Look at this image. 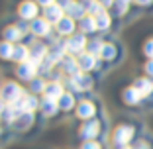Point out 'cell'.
Returning a JSON list of instances; mask_svg holds the SVG:
<instances>
[{"label": "cell", "mask_w": 153, "mask_h": 149, "mask_svg": "<svg viewBox=\"0 0 153 149\" xmlns=\"http://www.w3.org/2000/svg\"><path fill=\"white\" fill-rule=\"evenodd\" d=\"M134 137H135V128L130 126V124H120L112 133V145L116 149L126 147L134 141Z\"/></svg>", "instance_id": "obj_1"}, {"label": "cell", "mask_w": 153, "mask_h": 149, "mask_svg": "<svg viewBox=\"0 0 153 149\" xmlns=\"http://www.w3.org/2000/svg\"><path fill=\"white\" fill-rule=\"evenodd\" d=\"M0 96H2V100L4 102H10V104H16L20 98H22V88H20L16 82H6L4 86H2V92H0Z\"/></svg>", "instance_id": "obj_2"}, {"label": "cell", "mask_w": 153, "mask_h": 149, "mask_svg": "<svg viewBox=\"0 0 153 149\" xmlns=\"http://www.w3.org/2000/svg\"><path fill=\"white\" fill-rule=\"evenodd\" d=\"M98 133H100V122L98 120H88V122H85L82 128H81V131H79V136L85 141H92L94 137H98Z\"/></svg>", "instance_id": "obj_3"}, {"label": "cell", "mask_w": 153, "mask_h": 149, "mask_svg": "<svg viewBox=\"0 0 153 149\" xmlns=\"http://www.w3.org/2000/svg\"><path fill=\"white\" fill-rule=\"evenodd\" d=\"M88 45L86 43V37L85 33H75V36H71V39L67 41V51H71V53H82V49Z\"/></svg>", "instance_id": "obj_4"}, {"label": "cell", "mask_w": 153, "mask_h": 149, "mask_svg": "<svg viewBox=\"0 0 153 149\" xmlns=\"http://www.w3.org/2000/svg\"><path fill=\"white\" fill-rule=\"evenodd\" d=\"M96 114V106L90 100H82L79 106H76V116L81 118V120H92Z\"/></svg>", "instance_id": "obj_5"}, {"label": "cell", "mask_w": 153, "mask_h": 149, "mask_svg": "<svg viewBox=\"0 0 153 149\" xmlns=\"http://www.w3.org/2000/svg\"><path fill=\"white\" fill-rule=\"evenodd\" d=\"M134 86L140 90V94L143 96V98H149V96L153 94V79H149V77H140V79H135Z\"/></svg>", "instance_id": "obj_6"}, {"label": "cell", "mask_w": 153, "mask_h": 149, "mask_svg": "<svg viewBox=\"0 0 153 149\" xmlns=\"http://www.w3.org/2000/svg\"><path fill=\"white\" fill-rule=\"evenodd\" d=\"M69 85H71L75 90H88L90 86H92V79H90L88 75H82V73H79V75L71 77V82H69Z\"/></svg>", "instance_id": "obj_7"}, {"label": "cell", "mask_w": 153, "mask_h": 149, "mask_svg": "<svg viewBox=\"0 0 153 149\" xmlns=\"http://www.w3.org/2000/svg\"><path fill=\"white\" fill-rule=\"evenodd\" d=\"M37 67H39V65L33 63L32 59H30V61H26V63H20V67H18V77H20V79H26V81H30V79H33V75H36Z\"/></svg>", "instance_id": "obj_8"}, {"label": "cell", "mask_w": 153, "mask_h": 149, "mask_svg": "<svg viewBox=\"0 0 153 149\" xmlns=\"http://www.w3.org/2000/svg\"><path fill=\"white\" fill-rule=\"evenodd\" d=\"M122 98H124V102H126V104H130V106H137V104L143 100V96H141L140 90H137V88L131 85V86H128L126 90H124Z\"/></svg>", "instance_id": "obj_9"}, {"label": "cell", "mask_w": 153, "mask_h": 149, "mask_svg": "<svg viewBox=\"0 0 153 149\" xmlns=\"http://www.w3.org/2000/svg\"><path fill=\"white\" fill-rule=\"evenodd\" d=\"M63 18H65L63 16V8H61L59 4H53V6H47V8H45V20H47V22L59 24Z\"/></svg>", "instance_id": "obj_10"}, {"label": "cell", "mask_w": 153, "mask_h": 149, "mask_svg": "<svg viewBox=\"0 0 153 149\" xmlns=\"http://www.w3.org/2000/svg\"><path fill=\"white\" fill-rule=\"evenodd\" d=\"M76 61H79L81 71H92L96 67V63H98V57H94V55H90V53H81V57L76 59Z\"/></svg>", "instance_id": "obj_11"}, {"label": "cell", "mask_w": 153, "mask_h": 149, "mask_svg": "<svg viewBox=\"0 0 153 149\" xmlns=\"http://www.w3.org/2000/svg\"><path fill=\"white\" fill-rule=\"evenodd\" d=\"M18 12H20V16L26 18V20H36L37 6H36V2H22L20 8H18Z\"/></svg>", "instance_id": "obj_12"}, {"label": "cell", "mask_w": 153, "mask_h": 149, "mask_svg": "<svg viewBox=\"0 0 153 149\" xmlns=\"http://www.w3.org/2000/svg\"><path fill=\"white\" fill-rule=\"evenodd\" d=\"M30 27H32V32L36 33V36H47V33H49V22H47V20L36 18Z\"/></svg>", "instance_id": "obj_13"}, {"label": "cell", "mask_w": 153, "mask_h": 149, "mask_svg": "<svg viewBox=\"0 0 153 149\" xmlns=\"http://www.w3.org/2000/svg\"><path fill=\"white\" fill-rule=\"evenodd\" d=\"M57 32L61 33V36H71L73 32H75V20L73 18H63L61 22L57 24Z\"/></svg>", "instance_id": "obj_14"}, {"label": "cell", "mask_w": 153, "mask_h": 149, "mask_svg": "<svg viewBox=\"0 0 153 149\" xmlns=\"http://www.w3.org/2000/svg\"><path fill=\"white\" fill-rule=\"evenodd\" d=\"M67 14L73 20H82L86 16V6H82L81 2H73V6L67 10Z\"/></svg>", "instance_id": "obj_15"}, {"label": "cell", "mask_w": 153, "mask_h": 149, "mask_svg": "<svg viewBox=\"0 0 153 149\" xmlns=\"http://www.w3.org/2000/svg\"><path fill=\"white\" fill-rule=\"evenodd\" d=\"M63 67H65V73L71 75V77H75V75L82 73L81 67H79V61H75L73 57H63Z\"/></svg>", "instance_id": "obj_16"}, {"label": "cell", "mask_w": 153, "mask_h": 149, "mask_svg": "<svg viewBox=\"0 0 153 149\" xmlns=\"http://www.w3.org/2000/svg\"><path fill=\"white\" fill-rule=\"evenodd\" d=\"M14 61H18V63H26L27 59H30V49L24 45H16L14 47V55H12Z\"/></svg>", "instance_id": "obj_17"}, {"label": "cell", "mask_w": 153, "mask_h": 149, "mask_svg": "<svg viewBox=\"0 0 153 149\" xmlns=\"http://www.w3.org/2000/svg\"><path fill=\"white\" fill-rule=\"evenodd\" d=\"M45 94H47V98L57 100V98H61L65 92H63V88H61V85L53 82V85H47V86H45Z\"/></svg>", "instance_id": "obj_18"}, {"label": "cell", "mask_w": 153, "mask_h": 149, "mask_svg": "<svg viewBox=\"0 0 153 149\" xmlns=\"http://www.w3.org/2000/svg\"><path fill=\"white\" fill-rule=\"evenodd\" d=\"M98 27H96V20L92 16H85L81 20V32L82 33H90V32H96Z\"/></svg>", "instance_id": "obj_19"}, {"label": "cell", "mask_w": 153, "mask_h": 149, "mask_svg": "<svg viewBox=\"0 0 153 149\" xmlns=\"http://www.w3.org/2000/svg\"><path fill=\"white\" fill-rule=\"evenodd\" d=\"M118 55V49L114 43H104V49L102 53H100V59H104V61H112V59H116Z\"/></svg>", "instance_id": "obj_20"}, {"label": "cell", "mask_w": 153, "mask_h": 149, "mask_svg": "<svg viewBox=\"0 0 153 149\" xmlns=\"http://www.w3.org/2000/svg\"><path fill=\"white\" fill-rule=\"evenodd\" d=\"M57 108H59V104H57V100L45 98L43 102H41V110H43V114H45V116H53V114L57 112Z\"/></svg>", "instance_id": "obj_21"}, {"label": "cell", "mask_w": 153, "mask_h": 149, "mask_svg": "<svg viewBox=\"0 0 153 149\" xmlns=\"http://www.w3.org/2000/svg\"><path fill=\"white\" fill-rule=\"evenodd\" d=\"M4 37H6V41H18L22 37V30L18 26H10L4 30Z\"/></svg>", "instance_id": "obj_22"}, {"label": "cell", "mask_w": 153, "mask_h": 149, "mask_svg": "<svg viewBox=\"0 0 153 149\" xmlns=\"http://www.w3.org/2000/svg\"><path fill=\"white\" fill-rule=\"evenodd\" d=\"M86 53H90V55H94V57H100V53H102V49H104V41H100V39H94V41H90L88 45H86Z\"/></svg>", "instance_id": "obj_23"}, {"label": "cell", "mask_w": 153, "mask_h": 149, "mask_svg": "<svg viewBox=\"0 0 153 149\" xmlns=\"http://www.w3.org/2000/svg\"><path fill=\"white\" fill-rule=\"evenodd\" d=\"M96 27H98V30H108L110 27V22H112V20H110V16H108V12H102L100 14V16H96Z\"/></svg>", "instance_id": "obj_24"}, {"label": "cell", "mask_w": 153, "mask_h": 149, "mask_svg": "<svg viewBox=\"0 0 153 149\" xmlns=\"http://www.w3.org/2000/svg\"><path fill=\"white\" fill-rule=\"evenodd\" d=\"M12 55H14V45L10 41H2V43H0V57L2 59H12Z\"/></svg>", "instance_id": "obj_25"}, {"label": "cell", "mask_w": 153, "mask_h": 149, "mask_svg": "<svg viewBox=\"0 0 153 149\" xmlns=\"http://www.w3.org/2000/svg\"><path fill=\"white\" fill-rule=\"evenodd\" d=\"M73 106H75V98H73V94H63L61 98H59V108L71 110Z\"/></svg>", "instance_id": "obj_26"}, {"label": "cell", "mask_w": 153, "mask_h": 149, "mask_svg": "<svg viewBox=\"0 0 153 149\" xmlns=\"http://www.w3.org/2000/svg\"><path fill=\"white\" fill-rule=\"evenodd\" d=\"M143 55L147 59H153V37H149V39L143 43Z\"/></svg>", "instance_id": "obj_27"}, {"label": "cell", "mask_w": 153, "mask_h": 149, "mask_svg": "<svg viewBox=\"0 0 153 149\" xmlns=\"http://www.w3.org/2000/svg\"><path fill=\"white\" fill-rule=\"evenodd\" d=\"M32 90H33V92L45 90V85H43V81H41V79H36V81H32Z\"/></svg>", "instance_id": "obj_28"}, {"label": "cell", "mask_w": 153, "mask_h": 149, "mask_svg": "<svg viewBox=\"0 0 153 149\" xmlns=\"http://www.w3.org/2000/svg\"><path fill=\"white\" fill-rule=\"evenodd\" d=\"M134 149H153V147H151V143H149L147 139H137L134 143Z\"/></svg>", "instance_id": "obj_29"}, {"label": "cell", "mask_w": 153, "mask_h": 149, "mask_svg": "<svg viewBox=\"0 0 153 149\" xmlns=\"http://www.w3.org/2000/svg\"><path fill=\"white\" fill-rule=\"evenodd\" d=\"M81 149H102V145H100L96 139H92V141H85Z\"/></svg>", "instance_id": "obj_30"}, {"label": "cell", "mask_w": 153, "mask_h": 149, "mask_svg": "<svg viewBox=\"0 0 153 149\" xmlns=\"http://www.w3.org/2000/svg\"><path fill=\"white\" fill-rule=\"evenodd\" d=\"M114 6H116L118 14H126V12H128V2H122V0H116V2H114Z\"/></svg>", "instance_id": "obj_31"}, {"label": "cell", "mask_w": 153, "mask_h": 149, "mask_svg": "<svg viewBox=\"0 0 153 149\" xmlns=\"http://www.w3.org/2000/svg\"><path fill=\"white\" fill-rule=\"evenodd\" d=\"M143 69H145V75L149 79H153V59H147V63L143 65Z\"/></svg>", "instance_id": "obj_32"}, {"label": "cell", "mask_w": 153, "mask_h": 149, "mask_svg": "<svg viewBox=\"0 0 153 149\" xmlns=\"http://www.w3.org/2000/svg\"><path fill=\"white\" fill-rule=\"evenodd\" d=\"M98 2L104 6V8H110V6H114V2H116V0H98Z\"/></svg>", "instance_id": "obj_33"}, {"label": "cell", "mask_w": 153, "mask_h": 149, "mask_svg": "<svg viewBox=\"0 0 153 149\" xmlns=\"http://www.w3.org/2000/svg\"><path fill=\"white\" fill-rule=\"evenodd\" d=\"M37 2H39V4H43L45 8H47V6H53V4H55V0H37Z\"/></svg>", "instance_id": "obj_34"}, {"label": "cell", "mask_w": 153, "mask_h": 149, "mask_svg": "<svg viewBox=\"0 0 153 149\" xmlns=\"http://www.w3.org/2000/svg\"><path fill=\"white\" fill-rule=\"evenodd\" d=\"M135 4H140V6H149L153 2V0H134Z\"/></svg>", "instance_id": "obj_35"}, {"label": "cell", "mask_w": 153, "mask_h": 149, "mask_svg": "<svg viewBox=\"0 0 153 149\" xmlns=\"http://www.w3.org/2000/svg\"><path fill=\"white\" fill-rule=\"evenodd\" d=\"M120 149H134V145H126V147H120Z\"/></svg>", "instance_id": "obj_36"}, {"label": "cell", "mask_w": 153, "mask_h": 149, "mask_svg": "<svg viewBox=\"0 0 153 149\" xmlns=\"http://www.w3.org/2000/svg\"><path fill=\"white\" fill-rule=\"evenodd\" d=\"M122 2H128V4H130V2H131V0H122Z\"/></svg>", "instance_id": "obj_37"}]
</instances>
